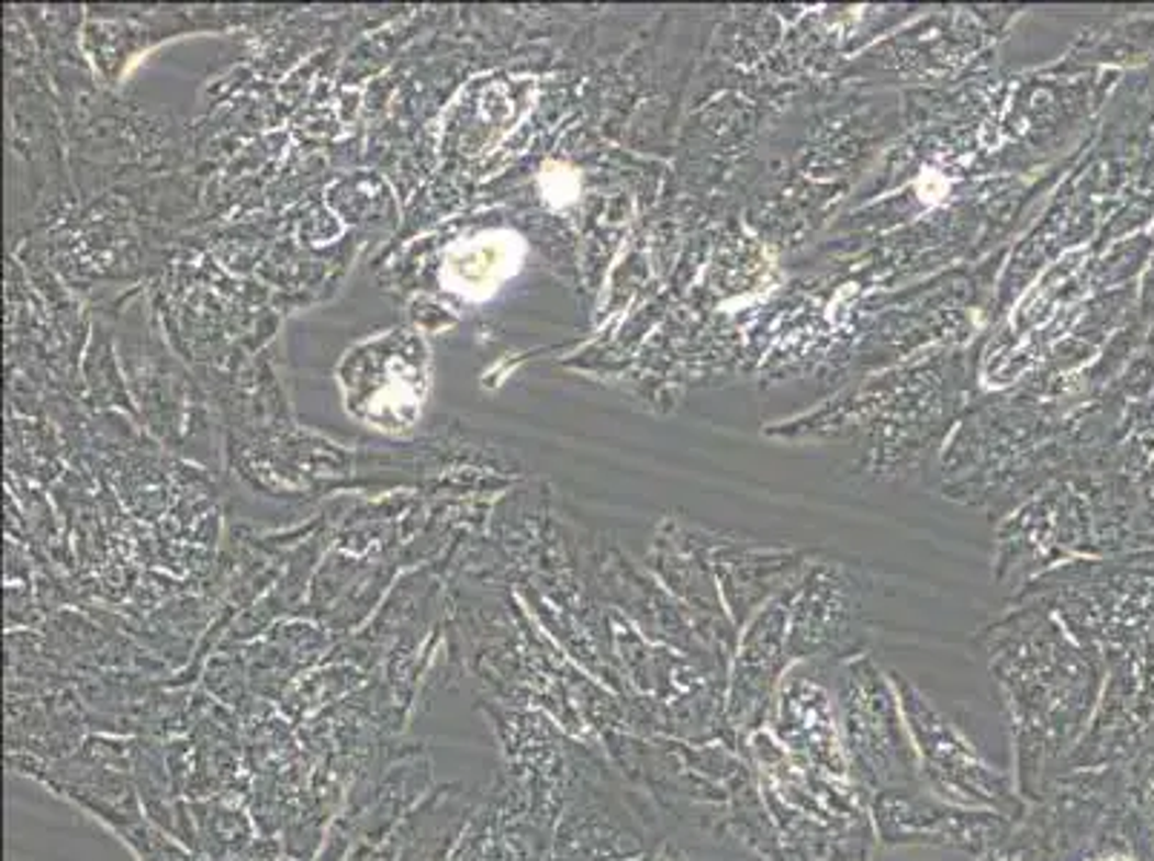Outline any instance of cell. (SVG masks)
Segmentation results:
<instances>
[{"label": "cell", "instance_id": "1", "mask_svg": "<svg viewBox=\"0 0 1154 861\" xmlns=\"http://www.w3.org/2000/svg\"><path fill=\"white\" fill-rule=\"evenodd\" d=\"M1088 861H1134L1129 856H1102V859H1088Z\"/></svg>", "mask_w": 1154, "mask_h": 861}]
</instances>
